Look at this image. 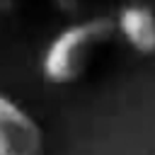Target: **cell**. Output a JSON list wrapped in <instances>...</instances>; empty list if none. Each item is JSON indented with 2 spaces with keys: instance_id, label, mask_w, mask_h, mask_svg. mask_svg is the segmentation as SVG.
<instances>
[{
  "instance_id": "6da1fadb",
  "label": "cell",
  "mask_w": 155,
  "mask_h": 155,
  "mask_svg": "<svg viewBox=\"0 0 155 155\" xmlns=\"http://www.w3.org/2000/svg\"><path fill=\"white\" fill-rule=\"evenodd\" d=\"M114 29L116 22L111 17H92L58 31L41 61L44 78L56 85H68L82 78L94 53L111 39Z\"/></svg>"
},
{
  "instance_id": "3957f363",
  "label": "cell",
  "mask_w": 155,
  "mask_h": 155,
  "mask_svg": "<svg viewBox=\"0 0 155 155\" xmlns=\"http://www.w3.org/2000/svg\"><path fill=\"white\" fill-rule=\"evenodd\" d=\"M116 27L138 53H155V12L150 7H124L116 17Z\"/></svg>"
},
{
  "instance_id": "7a4b0ae2",
  "label": "cell",
  "mask_w": 155,
  "mask_h": 155,
  "mask_svg": "<svg viewBox=\"0 0 155 155\" xmlns=\"http://www.w3.org/2000/svg\"><path fill=\"white\" fill-rule=\"evenodd\" d=\"M44 133L39 124L12 99L0 94V155H41Z\"/></svg>"
}]
</instances>
